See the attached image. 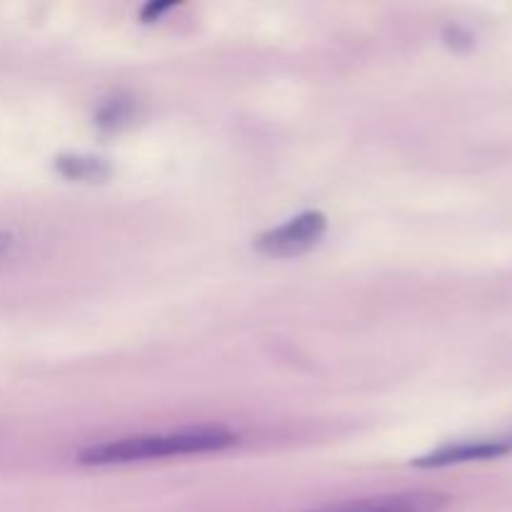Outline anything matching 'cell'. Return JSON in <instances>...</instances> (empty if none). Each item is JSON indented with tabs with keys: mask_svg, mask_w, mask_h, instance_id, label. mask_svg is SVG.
<instances>
[{
	"mask_svg": "<svg viewBox=\"0 0 512 512\" xmlns=\"http://www.w3.org/2000/svg\"><path fill=\"white\" fill-rule=\"evenodd\" d=\"M238 433L223 428V425H200V428L173 430V433L158 435H135V438L108 440V443L90 445L80 450V465H130L155 458H173V455H200L218 453V450L238 445Z\"/></svg>",
	"mask_w": 512,
	"mask_h": 512,
	"instance_id": "6da1fadb",
	"label": "cell"
},
{
	"mask_svg": "<svg viewBox=\"0 0 512 512\" xmlns=\"http://www.w3.org/2000/svg\"><path fill=\"white\" fill-rule=\"evenodd\" d=\"M325 230H328V218L318 210H308V213L295 215L288 223L260 235L255 240V248L265 255H273V258H293V255H300L318 245Z\"/></svg>",
	"mask_w": 512,
	"mask_h": 512,
	"instance_id": "7a4b0ae2",
	"label": "cell"
},
{
	"mask_svg": "<svg viewBox=\"0 0 512 512\" xmlns=\"http://www.w3.org/2000/svg\"><path fill=\"white\" fill-rule=\"evenodd\" d=\"M512 453V433L493 438H470L458 443L440 445L423 458L413 460L415 468H448V465L473 463V460H495Z\"/></svg>",
	"mask_w": 512,
	"mask_h": 512,
	"instance_id": "3957f363",
	"label": "cell"
},
{
	"mask_svg": "<svg viewBox=\"0 0 512 512\" xmlns=\"http://www.w3.org/2000/svg\"><path fill=\"white\" fill-rule=\"evenodd\" d=\"M450 498L433 490H410V493L383 495V498L358 500V503L335 505L318 512H443Z\"/></svg>",
	"mask_w": 512,
	"mask_h": 512,
	"instance_id": "277c9868",
	"label": "cell"
},
{
	"mask_svg": "<svg viewBox=\"0 0 512 512\" xmlns=\"http://www.w3.org/2000/svg\"><path fill=\"white\" fill-rule=\"evenodd\" d=\"M55 165L70 180H88V183H93V180H103L110 175L108 163L103 158H93V155H60Z\"/></svg>",
	"mask_w": 512,
	"mask_h": 512,
	"instance_id": "5b68a950",
	"label": "cell"
},
{
	"mask_svg": "<svg viewBox=\"0 0 512 512\" xmlns=\"http://www.w3.org/2000/svg\"><path fill=\"white\" fill-rule=\"evenodd\" d=\"M13 248H15V235L0 230V258L10 255V250H13Z\"/></svg>",
	"mask_w": 512,
	"mask_h": 512,
	"instance_id": "8992f818",
	"label": "cell"
},
{
	"mask_svg": "<svg viewBox=\"0 0 512 512\" xmlns=\"http://www.w3.org/2000/svg\"><path fill=\"white\" fill-rule=\"evenodd\" d=\"M170 8V3H150L148 8L143 10V20H153V18H158L160 13H165V10Z\"/></svg>",
	"mask_w": 512,
	"mask_h": 512,
	"instance_id": "52a82bcc",
	"label": "cell"
}]
</instances>
